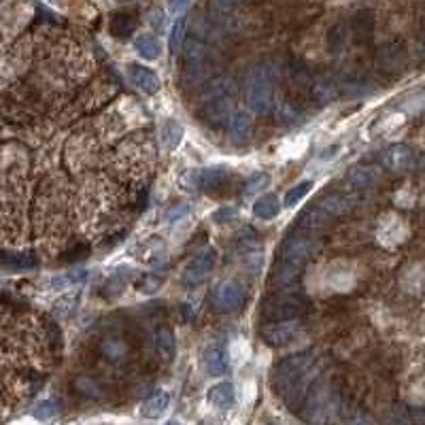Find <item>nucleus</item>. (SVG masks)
I'll list each match as a JSON object with an SVG mask.
<instances>
[{"label":"nucleus","mask_w":425,"mask_h":425,"mask_svg":"<svg viewBox=\"0 0 425 425\" xmlns=\"http://www.w3.org/2000/svg\"><path fill=\"white\" fill-rule=\"evenodd\" d=\"M247 107L256 115H268L274 107V79L266 66H256L245 81Z\"/></svg>","instance_id":"2"},{"label":"nucleus","mask_w":425,"mask_h":425,"mask_svg":"<svg viewBox=\"0 0 425 425\" xmlns=\"http://www.w3.org/2000/svg\"><path fill=\"white\" fill-rule=\"evenodd\" d=\"M346 425H374V421L364 413H353L351 417H349Z\"/></svg>","instance_id":"36"},{"label":"nucleus","mask_w":425,"mask_h":425,"mask_svg":"<svg viewBox=\"0 0 425 425\" xmlns=\"http://www.w3.org/2000/svg\"><path fill=\"white\" fill-rule=\"evenodd\" d=\"M213 307L221 313H230V311H236L242 300H245V289L238 281H221L215 289H213Z\"/></svg>","instance_id":"4"},{"label":"nucleus","mask_w":425,"mask_h":425,"mask_svg":"<svg viewBox=\"0 0 425 425\" xmlns=\"http://www.w3.org/2000/svg\"><path fill=\"white\" fill-rule=\"evenodd\" d=\"M215 251L211 247H203L200 251L189 260L187 268H185V281L189 285H198V283H203L207 274L215 268Z\"/></svg>","instance_id":"7"},{"label":"nucleus","mask_w":425,"mask_h":425,"mask_svg":"<svg viewBox=\"0 0 425 425\" xmlns=\"http://www.w3.org/2000/svg\"><path fill=\"white\" fill-rule=\"evenodd\" d=\"M374 174L377 172H374L372 168H368V166H355V168L349 170V183H351L355 189L368 187L374 181Z\"/></svg>","instance_id":"23"},{"label":"nucleus","mask_w":425,"mask_h":425,"mask_svg":"<svg viewBox=\"0 0 425 425\" xmlns=\"http://www.w3.org/2000/svg\"><path fill=\"white\" fill-rule=\"evenodd\" d=\"M213 219H215L217 223H232V221L238 219V209H234V207H223V209H219V211L213 213Z\"/></svg>","instance_id":"33"},{"label":"nucleus","mask_w":425,"mask_h":425,"mask_svg":"<svg viewBox=\"0 0 425 425\" xmlns=\"http://www.w3.org/2000/svg\"><path fill=\"white\" fill-rule=\"evenodd\" d=\"M330 219H332V217H330L326 211H323L321 207H311V209L300 213V217H298L296 223H298V226L302 228V230H317V228L326 226Z\"/></svg>","instance_id":"18"},{"label":"nucleus","mask_w":425,"mask_h":425,"mask_svg":"<svg viewBox=\"0 0 425 425\" xmlns=\"http://www.w3.org/2000/svg\"><path fill=\"white\" fill-rule=\"evenodd\" d=\"M296 277H298V266L287 260H283L277 266V270H274V283L277 285H289L296 281Z\"/></svg>","instance_id":"26"},{"label":"nucleus","mask_w":425,"mask_h":425,"mask_svg":"<svg viewBox=\"0 0 425 425\" xmlns=\"http://www.w3.org/2000/svg\"><path fill=\"white\" fill-rule=\"evenodd\" d=\"M187 5H189V0H170V9H172L174 13L183 11V9H185Z\"/></svg>","instance_id":"37"},{"label":"nucleus","mask_w":425,"mask_h":425,"mask_svg":"<svg viewBox=\"0 0 425 425\" xmlns=\"http://www.w3.org/2000/svg\"><path fill=\"white\" fill-rule=\"evenodd\" d=\"M74 304H77V296H74V293H66V296H62V298L58 300L56 311L62 313V315H68V313H72Z\"/></svg>","instance_id":"35"},{"label":"nucleus","mask_w":425,"mask_h":425,"mask_svg":"<svg viewBox=\"0 0 425 425\" xmlns=\"http://www.w3.org/2000/svg\"><path fill=\"white\" fill-rule=\"evenodd\" d=\"M203 115L213 123V126H219V123H228L230 121V98L226 100H215V103H207L203 105Z\"/></svg>","instance_id":"17"},{"label":"nucleus","mask_w":425,"mask_h":425,"mask_svg":"<svg viewBox=\"0 0 425 425\" xmlns=\"http://www.w3.org/2000/svg\"><path fill=\"white\" fill-rule=\"evenodd\" d=\"M123 3H126V0H123Z\"/></svg>","instance_id":"39"},{"label":"nucleus","mask_w":425,"mask_h":425,"mask_svg":"<svg viewBox=\"0 0 425 425\" xmlns=\"http://www.w3.org/2000/svg\"><path fill=\"white\" fill-rule=\"evenodd\" d=\"M207 400H209V404L219 408V411H228L234 406L236 402V389L232 383L228 381H221L217 385H213L207 393Z\"/></svg>","instance_id":"11"},{"label":"nucleus","mask_w":425,"mask_h":425,"mask_svg":"<svg viewBox=\"0 0 425 425\" xmlns=\"http://www.w3.org/2000/svg\"><path fill=\"white\" fill-rule=\"evenodd\" d=\"M383 425H411V417L402 408H391V411H387Z\"/></svg>","instance_id":"30"},{"label":"nucleus","mask_w":425,"mask_h":425,"mask_svg":"<svg viewBox=\"0 0 425 425\" xmlns=\"http://www.w3.org/2000/svg\"><path fill=\"white\" fill-rule=\"evenodd\" d=\"M300 117V111L293 107V105H281V107H277V119L281 121V123H293L296 119Z\"/></svg>","instance_id":"31"},{"label":"nucleus","mask_w":425,"mask_h":425,"mask_svg":"<svg viewBox=\"0 0 425 425\" xmlns=\"http://www.w3.org/2000/svg\"><path fill=\"white\" fill-rule=\"evenodd\" d=\"M168 406H170V395L166 391H156L141 404V417L149 421L160 419L168 411Z\"/></svg>","instance_id":"14"},{"label":"nucleus","mask_w":425,"mask_h":425,"mask_svg":"<svg viewBox=\"0 0 425 425\" xmlns=\"http://www.w3.org/2000/svg\"><path fill=\"white\" fill-rule=\"evenodd\" d=\"M32 415L39 421H54L60 415V406L56 400H41V402L32 408Z\"/></svg>","instance_id":"24"},{"label":"nucleus","mask_w":425,"mask_h":425,"mask_svg":"<svg viewBox=\"0 0 425 425\" xmlns=\"http://www.w3.org/2000/svg\"><path fill=\"white\" fill-rule=\"evenodd\" d=\"M183 141V126L177 119H166L160 126V143L166 152L177 149Z\"/></svg>","instance_id":"15"},{"label":"nucleus","mask_w":425,"mask_h":425,"mask_svg":"<svg viewBox=\"0 0 425 425\" xmlns=\"http://www.w3.org/2000/svg\"><path fill=\"white\" fill-rule=\"evenodd\" d=\"M251 130H253V119L249 115L245 109H236L232 111L230 115V121H228V134L234 143H242L251 136Z\"/></svg>","instance_id":"10"},{"label":"nucleus","mask_w":425,"mask_h":425,"mask_svg":"<svg viewBox=\"0 0 425 425\" xmlns=\"http://www.w3.org/2000/svg\"><path fill=\"white\" fill-rule=\"evenodd\" d=\"M230 94H232V83L228 79H223V77L213 79L203 92V105L215 103V100H226V98H230Z\"/></svg>","instance_id":"19"},{"label":"nucleus","mask_w":425,"mask_h":425,"mask_svg":"<svg viewBox=\"0 0 425 425\" xmlns=\"http://www.w3.org/2000/svg\"><path fill=\"white\" fill-rule=\"evenodd\" d=\"M87 277V272L83 270H74V272H68V274H62V277L54 279V281H49V287H54V289H66L74 283H79Z\"/></svg>","instance_id":"28"},{"label":"nucleus","mask_w":425,"mask_h":425,"mask_svg":"<svg viewBox=\"0 0 425 425\" xmlns=\"http://www.w3.org/2000/svg\"><path fill=\"white\" fill-rule=\"evenodd\" d=\"M185 215H189V205H177V207H172L170 211H166V215H164V221L166 223H177V221H181Z\"/></svg>","instance_id":"32"},{"label":"nucleus","mask_w":425,"mask_h":425,"mask_svg":"<svg viewBox=\"0 0 425 425\" xmlns=\"http://www.w3.org/2000/svg\"><path fill=\"white\" fill-rule=\"evenodd\" d=\"M313 189V181H302V183H298V185H293L287 194H285V207L287 209H293L300 200L302 198H307V194Z\"/></svg>","instance_id":"27"},{"label":"nucleus","mask_w":425,"mask_h":425,"mask_svg":"<svg viewBox=\"0 0 425 425\" xmlns=\"http://www.w3.org/2000/svg\"><path fill=\"white\" fill-rule=\"evenodd\" d=\"M134 47H136V52L145 58V60H156L160 58L162 54V45L158 41L156 34H141L136 41H134Z\"/></svg>","instance_id":"20"},{"label":"nucleus","mask_w":425,"mask_h":425,"mask_svg":"<svg viewBox=\"0 0 425 425\" xmlns=\"http://www.w3.org/2000/svg\"><path fill=\"white\" fill-rule=\"evenodd\" d=\"M317 249H319L317 238H313L309 234H293L283 245V260L300 266L302 262H307L311 256H315Z\"/></svg>","instance_id":"5"},{"label":"nucleus","mask_w":425,"mask_h":425,"mask_svg":"<svg viewBox=\"0 0 425 425\" xmlns=\"http://www.w3.org/2000/svg\"><path fill=\"white\" fill-rule=\"evenodd\" d=\"M383 164L389 168V170H406L411 164H413V152L411 147L406 145H391L383 152Z\"/></svg>","instance_id":"12"},{"label":"nucleus","mask_w":425,"mask_h":425,"mask_svg":"<svg viewBox=\"0 0 425 425\" xmlns=\"http://www.w3.org/2000/svg\"><path fill=\"white\" fill-rule=\"evenodd\" d=\"M315 377V362L309 353H298L279 364L274 372V383L287 404H298L307 400L311 381Z\"/></svg>","instance_id":"1"},{"label":"nucleus","mask_w":425,"mask_h":425,"mask_svg":"<svg viewBox=\"0 0 425 425\" xmlns=\"http://www.w3.org/2000/svg\"><path fill=\"white\" fill-rule=\"evenodd\" d=\"M300 334V323L298 319L291 321H270L262 328V338L272 344V346H283L296 340Z\"/></svg>","instance_id":"6"},{"label":"nucleus","mask_w":425,"mask_h":425,"mask_svg":"<svg viewBox=\"0 0 425 425\" xmlns=\"http://www.w3.org/2000/svg\"><path fill=\"white\" fill-rule=\"evenodd\" d=\"M338 94V85L336 81H332L330 77H319L313 85V98L319 105H326L330 100H334Z\"/></svg>","instance_id":"21"},{"label":"nucleus","mask_w":425,"mask_h":425,"mask_svg":"<svg viewBox=\"0 0 425 425\" xmlns=\"http://www.w3.org/2000/svg\"><path fill=\"white\" fill-rule=\"evenodd\" d=\"M226 179V170L223 168H205L198 174V187L203 189H215L217 185H221V181Z\"/></svg>","instance_id":"22"},{"label":"nucleus","mask_w":425,"mask_h":425,"mask_svg":"<svg viewBox=\"0 0 425 425\" xmlns=\"http://www.w3.org/2000/svg\"><path fill=\"white\" fill-rule=\"evenodd\" d=\"M183 30H185V21L179 17L177 21H174L172 30H170V49H172V52H177V47H179V43L183 39Z\"/></svg>","instance_id":"34"},{"label":"nucleus","mask_w":425,"mask_h":425,"mask_svg":"<svg viewBox=\"0 0 425 425\" xmlns=\"http://www.w3.org/2000/svg\"><path fill=\"white\" fill-rule=\"evenodd\" d=\"M302 311H304V300L298 293H285L270 300L266 307V317L272 321H291L298 319Z\"/></svg>","instance_id":"3"},{"label":"nucleus","mask_w":425,"mask_h":425,"mask_svg":"<svg viewBox=\"0 0 425 425\" xmlns=\"http://www.w3.org/2000/svg\"><path fill=\"white\" fill-rule=\"evenodd\" d=\"M357 205V196L355 194H346V191H334L328 194L319 200V205L323 211H326L330 217H338V215H346L349 211H353Z\"/></svg>","instance_id":"9"},{"label":"nucleus","mask_w":425,"mask_h":425,"mask_svg":"<svg viewBox=\"0 0 425 425\" xmlns=\"http://www.w3.org/2000/svg\"><path fill=\"white\" fill-rule=\"evenodd\" d=\"M228 351L223 344H209V349L205 351V368L211 377H221L223 372L228 370Z\"/></svg>","instance_id":"13"},{"label":"nucleus","mask_w":425,"mask_h":425,"mask_svg":"<svg viewBox=\"0 0 425 425\" xmlns=\"http://www.w3.org/2000/svg\"><path fill=\"white\" fill-rule=\"evenodd\" d=\"M279 213H281V200L274 194H266L253 203V215L258 219L270 221L274 217H279Z\"/></svg>","instance_id":"16"},{"label":"nucleus","mask_w":425,"mask_h":425,"mask_svg":"<svg viewBox=\"0 0 425 425\" xmlns=\"http://www.w3.org/2000/svg\"><path fill=\"white\" fill-rule=\"evenodd\" d=\"M128 77L132 81V85L136 90H141L143 94H149V96H154L162 90V81L158 74L152 70V68H147V66H141V64H130L128 66Z\"/></svg>","instance_id":"8"},{"label":"nucleus","mask_w":425,"mask_h":425,"mask_svg":"<svg viewBox=\"0 0 425 425\" xmlns=\"http://www.w3.org/2000/svg\"><path fill=\"white\" fill-rule=\"evenodd\" d=\"M268 183H270V179H268L266 172H256L245 181V194H258V191L266 189Z\"/></svg>","instance_id":"29"},{"label":"nucleus","mask_w":425,"mask_h":425,"mask_svg":"<svg viewBox=\"0 0 425 425\" xmlns=\"http://www.w3.org/2000/svg\"><path fill=\"white\" fill-rule=\"evenodd\" d=\"M166 425H179L177 421H170V423H166Z\"/></svg>","instance_id":"38"},{"label":"nucleus","mask_w":425,"mask_h":425,"mask_svg":"<svg viewBox=\"0 0 425 425\" xmlns=\"http://www.w3.org/2000/svg\"><path fill=\"white\" fill-rule=\"evenodd\" d=\"M156 342H158V349H160V353H162V357L166 362L174 357V334L168 328H160L158 330Z\"/></svg>","instance_id":"25"}]
</instances>
